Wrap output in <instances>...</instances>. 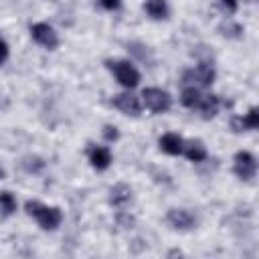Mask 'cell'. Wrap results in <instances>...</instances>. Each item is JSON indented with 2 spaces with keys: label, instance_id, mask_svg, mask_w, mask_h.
<instances>
[{
  "label": "cell",
  "instance_id": "obj_1",
  "mask_svg": "<svg viewBox=\"0 0 259 259\" xmlns=\"http://www.w3.org/2000/svg\"><path fill=\"white\" fill-rule=\"evenodd\" d=\"M24 208L38 223V227L42 231H55V229H59V225L63 221V212L59 206H47L38 200H28Z\"/></svg>",
  "mask_w": 259,
  "mask_h": 259
},
{
  "label": "cell",
  "instance_id": "obj_2",
  "mask_svg": "<svg viewBox=\"0 0 259 259\" xmlns=\"http://www.w3.org/2000/svg\"><path fill=\"white\" fill-rule=\"evenodd\" d=\"M109 71L113 73L115 81L125 87V89H134L140 83V71L130 63V61H107Z\"/></svg>",
  "mask_w": 259,
  "mask_h": 259
},
{
  "label": "cell",
  "instance_id": "obj_3",
  "mask_svg": "<svg viewBox=\"0 0 259 259\" xmlns=\"http://www.w3.org/2000/svg\"><path fill=\"white\" fill-rule=\"evenodd\" d=\"M142 103L152 113H166L172 107V97L168 91H164L160 87H146L142 91Z\"/></svg>",
  "mask_w": 259,
  "mask_h": 259
},
{
  "label": "cell",
  "instance_id": "obj_4",
  "mask_svg": "<svg viewBox=\"0 0 259 259\" xmlns=\"http://www.w3.org/2000/svg\"><path fill=\"white\" fill-rule=\"evenodd\" d=\"M214 77H217L214 67L210 63L202 61L194 69H188L184 73V83H188L192 87H210L214 83Z\"/></svg>",
  "mask_w": 259,
  "mask_h": 259
},
{
  "label": "cell",
  "instance_id": "obj_5",
  "mask_svg": "<svg viewBox=\"0 0 259 259\" xmlns=\"http://www.w3.org/2000/svg\"><path fill=\"white\" fill-rule=\"evenodd\" d=\"M233 172L237 174V178L241 180H253L257 174V158L251 152H237L233 158Z\"/></svg>",
  "mask_w": 259,
  "mask_h": 259
},
{
  "label": "cell",
  "instance_id": "obj_6",
  "mask_svg": "<svg viewBox=\"0 0 259 259\" xmlns=\"http://www.w3.org/2000/svg\"><path fill=\"white\" fill-rule=\"evenodd\" d=\"M30 36L36 45H40L42 49L55 51L59 47V34L55 32V28L47 22H34L30 26Z\"/></svg>",
  "mask_w": 259,
  "mask_h": 259
},
{
  "label": "cell",
  "instance_id": "obj_7",
  "mask_svg": "<svg viewBox=\"0 0 259 259\" xmlns=\"http://www.w3.org/2000/svg\"><path fill=\"white\" fill-rule=\"evenodd\" d=\"M111 105L115 109H119L123 115H132V117H138L142 113V103L140 99L134 95V93H117L111 97Z\"/></svg>",
  "mask_w": 259,
  "mask_h": 259
},
{
  "label": "cell",
  "instance_id": "obj_8",
  "mask_svg": "<svg viewBox=\"0 0 259 259\" xmlns=\"http://www.w3.org/2000/svg\"><path fill=\"white\" fill-rule=\"evenodd\" d=\"M166 221L176 231H190L196 225V217L186 208H170L166 214Z\"/></svg>",
  "mask_w": 259,
  "mask_h": 259
},
{
  "label": "cell",
  "instance_id": "obj_9",
  "mask_svg": "<svg viewBox=\"0 0 259 259\" xmlns=\"http://www.w3.org/2000/svg\"><path fill=\"white\" fill-rule=\"evenodd\" d=\"M87 158L91 162V166L95 170H107L111 166V152L107 146H95V144H89L87 148Z\"/></svg>",
  "mask_w": 259,
  "mask_h": 259
},
{
  "label": "cell",
  "instance_id": "obj_10",
  "mask_svg": "<svg viewBox=\"0 0 259 259\" xmlns=\"http://www.w3.org/2000/svg\"><path fill=\"white\" fill-rule=\"evenodd\" d=\"M158 144H160V150L166 152V154H170V156H180L182 150H184V140H182V136H178V134H174V132L164 134Z\"/></svg>",
  "mask_w": 259,
  "mask_h": 259
},
{
  "label": "cell",
  "instance_id": "obj_11",
  "mask_svg": "<svg viewBox=\"0 0 259 259\" xmlns=\"http://www.w3.org/2000/svg\"><path fill=\"white\" fill-rule=\"evenodd\" d=\"M221 99H219V95H202V99H200V103H198V111H200V115H202V119H212L217 113H219V109H221Z\"/></svg>",
  "mask_w": 259,
  "mask_h": 259
},
{
  "label": "cell",
  "instance_id": "obj_12",
  "mask_svg": "<svg viewBox=\"0 0 259 259\" xmlns=\"http://www.w3.org/2000/svg\"><path fill=\"white\" fill-rule=\"evenodd\" d=\"M130 200H132V188L127 184L119 182V184H115L109 190V204H113V206H125Z\"/></svg>",
  "mask_w": 259,
  "mask_h": 259
},
{
  "label": "cell",
  "instance_id": "obj_13",
  "mask_svg": "<svg viewBox=\"0 0 259 259\" xmlns=\"http://www.w3.org/2000/svg\"><path fill=\"white\" fill-rule=\"evenodd\" d=\"M144 10H146V14L152 20H166L168 18V12H170L166 0H146Z\"/></svg>",
  "mask_w": 259,
  "mask_h": 259
},
{
  "label": "cell",
  "instance_id": "obj_14",
  "mask_svg": "<svg viewBox=\"0 0 259 259\" xmlns=\"http://www.w3.org/2000/svg\"><path fill=\"white\" fill-rule=\"evenodd\" d=\"M182 154L190 160V162H202L206 160V148L200 140H190V142H184V150Z\"/></svg>",
  "mask_w": 259,
  "mask_h": 259
},
{
  "label": "cell",
  "instance_id": "obj_15",
  "mask_svg": "<svg viewBox=\"0 0 259 259\" xmlns=\"http://www.w3.org/2000/svg\"><path fill=\"white\" fill-rule=\"evenodd\" d=\"M200 99H202V95H200L198 87H192V85H186V87L182 89V93H180V103H182L184 107H188V109L198 107Z\"/></svg>",
  "mask_w": 259,
  "mask_h": 259
},
{
  "label": "cell",
  "instance_id": "obj_16",
  "mask_svg": "<svg viewBox=\"0 0 259 259\" xmlns=\"http://www.w3.org/2000/svg\"><path fill=\"white\" fill-rule=\"evenodd\" d=\"M16 210V198L14 194H10L8 190L0 192V214L2 217H10Z\"/></svg>",
  "mask_w": 259,
  "mask_h": 259
},
{
  "label": "cell",
  "instance_id": "obj_17",
  "mask_svg": "<svg viewBox=\"0 0 259 259\" xmlns=\"http://www.w3.org/2000/svg\"><path fill=\"white\" fill-rule=\"evenodd\" d=\"M241 127L243 130H257L259 127V111H257V107H251L245 113V117H241Z\"/></svg>",
  "mask_w": 259,
  "mask_h": 259
},
{
  "label": "cell",
  "instance_id": "obj_18",
  "mask_svg": "<svg viewBox=\"0 0 259 259\" xmlns=\"http://www.w3.org/2000/svg\"><path fill=\"white\" fill-rule=\"evenodd\" d=\"M219 30H221L223 36H229V38H239V36L243 34V26L237 24V22H231V20L225 22V24H221Z\"/></svg>",
  "mask_w": 259,
  "mask_h": 259
},
{
  "label": "cell",
  "instance_id": "obj_19",
  "mask_svg": "<svg viewBox=\"0 0 259 259\" xmlns=\"http://www.w3.org/2000/svg\"><path fill=\"white\" fill-rule=\"evenodd\" d=\"M219 2H221V8H223V12H225L227 16L235 14L237 8H239V2H237V0H219Z\"/></svg>",
  "mask_w": 259,
  "mask_h": 259
},
{
  "label": "cell",
  "instance_id": "obj_20",
  "mask_svg": "<svg viewBox=\"0 0 259 259\" xmlns=\"http://www.w3.org/2000/svg\"><path fill=\"white\" fill-rule=\"evenodd\" d=\"M103 138H105L107 142H115V140L119 138L117 127H115V125H105V127H103Z\"/></svg>",
  "mask_w": 259,
  "mask_h": 259
},
{
  "label": "cell",
  "instance_id": "obj_21",
  "mask_svg": "<svg viewBox=\"0 0 259 259\" xmlns=\"http://www.w3.org/2000/svg\"><path fill=\"white\" fill-rule=\"evenodd\" d=\"M117 223H119L121 227H125V229H127V227L132 229V225H134V217H132V214H125V212H119V214H117Z\"/></svg>",
  "mask_w": 259,
  "mask_h": 259
},
{
  "label": "cell",
  "instance_id": "obj_22",
  "mask_svg": "<svg viewBox=\"0 0 259 259\" xmlns=\"http://www.w3.org/2000/svg\"><path fill=\"white\" fill-rule=\"evenodd\" d=\"M99 4L105 8V10H117L121 6V0H99Z\"/></svg>",
  "mask_w": 259,
  "mask_h": 259
},
{
  "label": "cell",
  "instance_id": "obj_23",
  "mask_svg": "<svg viewBox=\"0 0 259 259\" xmlns=\"http://www.w3.org/2000/svg\"><path fill=\"white\" fill-rule=\"evenodd\" d=\"M8 53H10V51H8V45H6V40H2V38H0V65H2V63H6V59H8Z\"/></svg>",
  "mask_w": 259,
  "mask_h": 259
},
{
  "label": "cell",
  "instance_id": "obj_24",
  "mask_svg": "<svg viewBox=\"0 0 259 259\" xmlns=\"http://www.w3.org/2000/svg\"><path fill=\"white\" fill-rule=\"evenodd\" d=\"M2 176H4V172H2V168H0V178H2Z\"/></svg>",
  "mask_w": 259,
  "mask_h": 259
},
{
  "label": "cell",
  "instance_id": "obj_25",
  "mask_svg": "<svg viewBox=\"0 0 259 259\" xmlns=\"http://www.w3.org/2000/svg\"><path fill=\"white\" fill-rule=\"evenodd\" d=\"M53 2H55V0H53Z\"/></svg>",
  "mask_w": 259,
  "mask_h": 259
}]
</instances>
